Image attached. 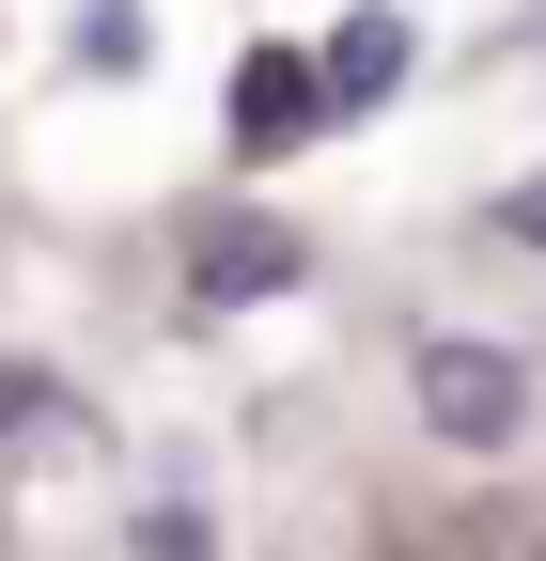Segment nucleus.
<instances>
[{"mask_svg":"<svg viewBox=\"0 0 546 561\" xmlns=\"http://www.w3.org/2000/svg\"><path fill=\"white\" fill-rule=\"evenodd\" d=\"M79 62H94V79H141V0H79Z\"/></svg>","mask_w":546,"mask_h":561,"instance_id":"39448f33","label":"nucleus"},{"mask_svg":"<svg viewBox=\"0 0 546 561\" xmlns=\"http://www.w3.org/2000/svg\"><path fill=\"white\" fill-rule=\"evenodd\" d=\"M141 561H203V515H172V500H157V515H141Z\"/></svg>","mask_w":546,"mask_h":561,"instance_id":"423d86ee","label":"nucleus"},{"mask_svg":"<svg viewBox=\"0 0 546 561\" xmlns=\"http://www.w3.org/2000/svg\"><path fill=\"white\" fill-rule=\"evenodd\" d=\"M312 79H328V110H375L406 79V16H344V32L312 47Z\"/></svg>","mask_w":546,"mask_h":561,"instance_id":"7ed1b4c3","label":"nucleus"},{"mask_svg":"<svg viewBox=\"0 0 546 561\" xmlns=\"http://www.w3.org/2000/svg\"><path fill=\"white\" fill-rule=\"evenodd\" d=\"M515 234H531V250H546V187H515Z\"/></svg>","mask_w":546,"mask_h":561,"instance_id":"0eeeda50","label":"nucleus"},{"mask_svg":"<svg viewBox=\"0 0 546 561\" xmlns=\"http://www.w3.org/2000/svg\"><path fill=\"white\" fill-rule=\"evenodd\" d=\"M422 421H437L453 453H515V437H531V359L437 328V343H422Z\"/></svg>","mask_w":546,"mask_h":561,"instance_id":"f257e3e1","label":"nucleus"},{"mask_svg":"<svg viewBox=\"0 0 546 561\" xmlns=\"http://www.w3.org/2000/svg\"><path fill=\"white\" fill-rule=\"evenodd\" d=\"M312 250L282 234V219H203V297H282Z\"/></svg>","mask_w":546,"mask_h":561,"instance_id":"f03ea898","label":"nucleus"},{"mask_svg":"<svg viewBox=\"0 0 546 561\" xmlns=\"http://www.w3.org/2000/svg\"><path fill=\"white\" fill-rule=\"evenodd\" d=\"M235 110H250V140H297V125L328 110V79H312V62H250V94H235Z\"/></svg>","mask_w":546,"mask_h":561,"instance_id":"20e7f679","label":"nucleus"}]
</instances>
